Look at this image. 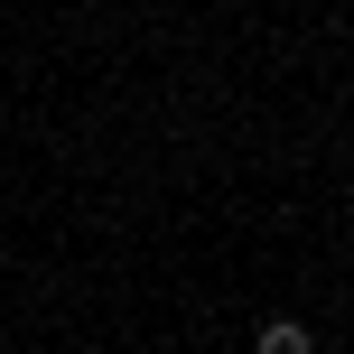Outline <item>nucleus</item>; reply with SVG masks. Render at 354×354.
<instances>
[{
  "instance_id": "nucleus-1",
  "label": "nucleus",
  "mask_w": 354,
  "mask_h": 354,
  "mask_svg": "<svg viewBox=\"0 0 354 354\" xmlns=\"http://www.w3.org/2000/svg\"><path fill=\"white\" fill-rule=\"evenodd\" d=\"M252 354H317V336H308L299 317H261V336H252Z\"/></svg>"
}]
</instances>
